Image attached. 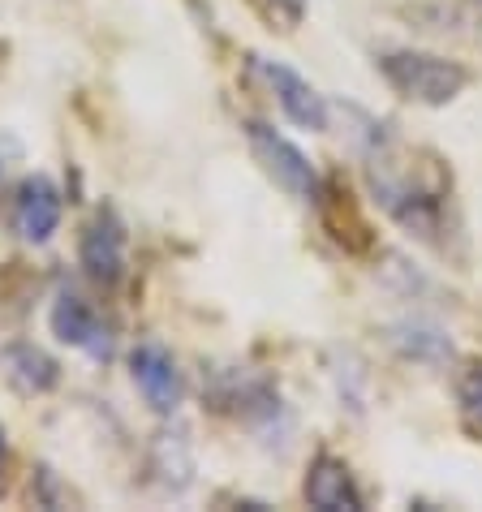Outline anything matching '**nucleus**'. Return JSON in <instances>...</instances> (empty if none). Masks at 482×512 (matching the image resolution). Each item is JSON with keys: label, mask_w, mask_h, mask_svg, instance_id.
<instances>
[{"label": "nucleus", "mask_w": 482, "mask_h": 512, "mask_svg": "<svg viewBox=\"0 0 482 512\" xmlns=\"http://www.w3.org/2000/svg\"><path fill=\"white\" fill-rule=\"evenodd\" d=\"M379 74H384L388 87L401 99H414V104H452L465 87H470V69L448 61V56L435 52H384L379 56Z\"/></svg>", "instance_id": "1"}, {"label": "nucleus", "mask_w": 482, "mask_h": 512, "mask_svg": "<svg viewBox=\"0 0 482 512\" xmlns=\"http://www.w3.org/2000/svg\"><path fill=\"white\" fill-rule=\"evenodd\" d=\"M246 138H250L254 160L263 164V173L272 177L280 190L293 194L297 203H323L328 186H323L319 168L310 164V155L297 147V142H289L280 130H272L267 121H246Z\"/></svg>", "instance_id": "2"}, {"label": "nucleus", "mask_w": 482, "mask_h": 512, "mask_svg": "<svg viewBox=\"0 0 482 512\" xmlns=\"http://www.w3.org/2000/svg\"><path fill=\"white\" fill-rule=\"evenodd\" d=\"M48 327H52V336L61 340V345L82 349L95 362H108L112 358V332H108V323L99 319L95 306L82 302L78 293H69V289L56 293V302L48 310Z\"/></svg>", "instance_id": "3"}, {"label": "nucleus", "mask_w": 482, "mask_h": 512, "mask_svg": "<svg viewBox=\"0 0 482 512\" xmlns=\"http://www.w3.org/2000/svg\"><path fill=\"white\" fill-rule=\"evenodd\" d=\"M130 379L155 414H177V405L186 401V379H181L173 353L164 345H151V340L138 345L130 353Z\"/></svg>", "instance_id": "4"}, {"label": "nucleus", "mask_w": 482, "mask_h": 512, "mask_svg": "<svg viewBox=\"0 0 482 512\" xmlns=\"http://www.w3.org/2000/svg\"><path fill=\"white\" fill-rule=\"evenodd\" d=\"M254 69L267 78V87L276 91L280 108H285V117L297 130H310V134L328 130V104H323V95L297 69H289L285 61H267V56H254Z\"/></svg>", "instance_id": "5"}, {"label": "nucleus", "mask_w": 482, "mask_h": 512, "mask_svg": "<svg viewBox=\"0 0 482 512\" xmlns=\"http://www.w3.org/2000/svg\"><path fill=\"white\" fill-rule=\"evenodd\" d=\"M78 263L95 284H121L125 276V229L117 220V211H99V216L82 229V241H78Z\"/></svg>", "instance_id": "6"}, {"label": "nucleus", "mask_w": 482, "mask_h": 512, "mask_svg": "<svg viewBox=\"0 0 482 512\" xmlns=\"http://www.w3.org/2000/svg\"><path fill=\"white\" fill-rule=\"evenodd\" d=\"M371 190H375L379 203H384L388 216L396 224H405L409 233H422V237L439 233V198L435 194L409 186V181H401V177L375 173V168H371Z\"/></svg>", "instance_id": "7"}, {"label": "nucleus", "mask_w": 482, "mask_h": 512, "mask_svg": "<svg viewBox=\"0 0 482 512\" xmlns=\"http://www.w3.org/2000/svg\"><path fill=\"white\" fill-rule=\"evenodd\" d=\"M13 229L31 246H44L61 229V190L48 177H26L13 198Z\"/></svg>", "instance_id": "8"}, {"label": "nucleus", "mask_w": 482, "mask_h": 512, "mask_svg": "<svg viewBox=\"0 0 482 512\" xmlns=\"http://www.w3.org/2000/svg\"><path fill=\"white\" fill-rule=\"evenodd\" d=\"M306 500L323 512H358L362 491H358V482H353L345 461L332 457V452H319V457L310 461V474H306Z\"/></svg>", "instance_id": "9"}, {"label": "nucleus", "mask_w": 482, "mask_h": 512, "mask_svg": "<svg viewBox=\"0 0 482 512\" xmlns=\"http://www.w3.org/2000/svg\"><path fill=\"white\" fill-rule=\"evenodd\" d=\"M0 362H5L9 383L26 396H48L56 383H61V366L39 345H26V340H13V345L0 349Z\"/></svg>", "instance_id": "10"}, {"label": "nucleus", "mask_w": 482, "mask_h": 512, "mask_svg": "<svg viewBox=\"0 0 482 512\" xmlns=\"http://www.w3.org/2000/svg\"><path fill=\"white\" fill-rule=\"evenodd\" d=\"M392 349L409 362H427V366H444L452 358V340L444 336V327L422 323V319H401L388 327Z\"/></svg>", "instance_id": "11"}, {"label": "nucleus", "mask_w": 482, "mask_h": 512, "mask_svg": "<svg viewBox=\"0 0 482 512\" xmlns=\"http://www.w3.org/2000/svg\"><path fill=\"white\" fill-rule=\"evenodd\" d=\"M461 409L474 431H482V366H474V371L461 379Z\"/></svg>", "instance_id": "12"}, {"label": "nucleus", "mask_w": 482, "mask_h": 512, "mask_svg": "<svg viewBox=\"0 0 482 512\" xmlns=\"http://www.w3.org/2000/svg\"><path fill=\"white\" fill-rule=\"evenodd\" d=\"M272 22H285V26H297L306 13V0H254Z\"/></svg>", "instance_id": "13"}, {"label": "nucleus", "mask_w": 482, "mask_h": 512, "mask_svg": "<svg viewBox=\"0 0 482 512\" xmlns=\"http://www.w3.org/2000/svg\"><path fill=\"white\" fill-rule=\"evenodd\" d=\"M5 452H9V439H5V426H0V465H5Z\"/></svg>", "instance_id": "14"}, {"label": "nucleus", "mask_w": 482, "mask_h": 512, "mask_svg": "<svg viewBox=\"0 0 482 512\" xmlns=\"http://www.w3.org/2000/svg\"><path fill=\"white\" fill-rule=\"evenodd\" d=\"M0 177H5V160H0Z\"/></svg>", "instance_id": "15"}]
</instances>
